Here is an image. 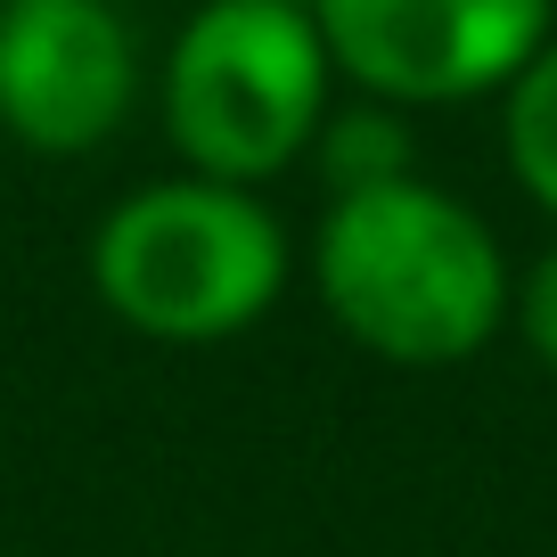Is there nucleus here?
Instances as JSON below:
<instances>
[{"label": "nucleus", "instance_id": "obj_9", "mask_svg": "<svg viewBox=\"0 0 557 557\" xmlns=\"http://www.w3.org/2000/svg\"><path fill=\"white\" fill-rule=\"evenodd\" d=\"M296 9H312V0H296Z\"/></svg>", "mask_w": 557, "mask_h": 557}, {"label": "nucleus", "instance_id": "obj_1", "mask_svg": "<svg viewBox=\"0 0 557 557\" xmlns=\"http://www.w3.org/2000/svg\"><path fill=\"white\" fill-rule=\"evenodd\" d=\"M312 287L361 352L394 369H451L500 336L517 278L484 213L401 173L329 206L312 238Z\"/></svg>", "mask_w": 557, "mask_h": 557}, {"label": "nucleus", "instance_id": "obj_3", "mask_svg": "<svg viewBox=\"0 0 557 557\" xmlns=\"http://www.w3.org/2000/svg\"><path fill=\"white\" fill-rule=\"evenodd\" d=\"M336 66L296 0H206L164 58V132L189 173L262 189L329 123Z\"/></svg>", "mask_w": 557, "mask_h": 557}, {"label": "nucleus", "instance_id": "obj_4", "mask_svg": "<svg viewBox=\"0 0 557 557\" xmlns=\"http://www.w3.org/2000/svg\"><path fill=\"white\" fill-rule=\"evenodd\" d=\"M557 0H312L329 66L385 107H459L508 90L549 50Z\"/></svg>", "mask_w": 557, "mask_h": 557}, {"label": "nucleus", "instance_id": "obj_8", "mask_svg": "<svg viewBox=\"0 0 557 557\" xmlns=\"http://www.w3.org/2000/svg\"><path fill=\"white\" fill-rule=\"evenodd\" d=\"M508 320H517V336L533 345V361L557 377V246L508 287Z\"/></svg>", "mask_w": 557, "mask_h": 557}, {"label": "nucleus", "instance_id": "obj_5", "mask_svg": "<svg viewBox=\"0 0 557 557\" xmlns=\"http://www.w3.org/2000/svg\"><path fill=\"white\" fill-rule=\"evenodd\" d=\"M139 58L107 0H0V132L34 157H90L132 115Z\"/></svg>", "mask_w": 557, "mask_h": 557}, {"label": "nucleus", "instance_id": "obj_2", "mask_svg": "<svg viewBox=\"0 0 557 557\" xmlns=\"http://www.w3.org/2000/svg\"><path fill=\"white\" fill-rule=\"evenodd\" d=\"M287 287V230L255 189L157 181L90 230V296L157 345H222Z\"/></svg>", "mask_w": 557, "mask_h": 557}, {"label": "nucleus", "instance_id": "obj_6", "mask_svg": "<svg viewBox=\"0 0 557 557\" xmlns=\"http://www.w3.org/2000/svg\"><path fill=\"white\" fill-rule=\"evenodd\" d=\"M500 99H508L500 107L508 173H517V189L557 222V34H549V50H541L533 66L500 90Z\"/></svg>", "mask_w": 557, "mask_h": 557}, {"label": "nucleus", "instance_id": "obj_7", "mask_svg": "<svg viewBox=\"0 0 557 557\" xmlns=\"http://www.w3.org/2000/svg\"><path fill=\"white\" fill-rule=\"evenodd\" d=\"M312 148L329 157L336 197L377 189V181H401V173H410V132L394 123V107H385V99H361L352 115H329Z\"/></svg>", "mask_w": 557, "mask_h": 557}]
</instances>
